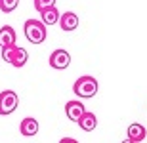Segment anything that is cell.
Here are the masks:
<instances>
[{
	"mask_svg": "<svg viewBox=\"0 0 147 143\" xmlns=\"http://www.w3.org/2000/svg\"><path fill=\"white\" fill-rule=\"evenodd\" d=\"M98 90H99L98 80H96L94 77H90V75H84V77L76 78V82L73 84V92L82 99L94 97V95L98 94Z\"/></svg>",
	"mask_w": 147,
	"mask_h": 143,
	"instance_id": "cell-1",
	"label": "cell"
},
{
	"mask_svg": "<svg viewBox=\"0 0 147 143\" xmlns=\"http://www.w3.org/2000/svg\"><path fill=\"white\" fill-rule=\"evenodd\" d=\"M23 33H25V38L31 42V44H42L46 40V25L38 19H27L25 25H23Z\"/></svg>",
	"mask_w": 147,
	"mask_h": 143,
	"instance_id": "cell-2",
	"label": "cell"
},
{
	"mask_svg": "<svg viewBox=\"0 0 147 143\" xmlns=\"http://www.w3.org/2000/svg\"><path fill=\"white\" fill-rule=\"evenodd\" d=\"M2 59L10 65L17 67V69H21V67H25V63L29 59V52L25 48H19L17 44L6 46V48H2Z\"/></svg>",
	"mask_w": 147,
	"mask_h": 143,
	"instance_id": "cell-3",
	"label": "cell"
},
{
	"mask_svg": "<svg viewBox=\"0 0 147 143\" xmlns=\"http://www.w3.org/2000/svg\"><path fill=\"white\" fill-rule=\"evenodd\" d=\"M19 105V97L13 90H4L0 92V115L6 116V115H11L13 111L17 109Z\"/></svg>",
	"mask_w": 147,
	"mask_h": 143,
	"instance_id": "cell-4",
	"label": "cell"
},
{
	"mask_svg": "<svg viewBox=\"0 0 147 143\" xmlns=\"http://www.w3.org/2000/svg\"><path fill=\"white\" fill-rule=\"evenodd\" d=\"M50 67H54V69H57V71H61V69H67L69 67V63H71V55H69V52L67 50H54L52 54H50Z\"/></svg>",
	"mask_w": 147,
	"mask_h": 143,
	"instance_id": "cell-5",
	"label": "cell"
},
{
	"mask_svg": "<svg viewBox=\"0 0 147 143\" xmlns=\"http://www.w3.org/2000/svg\"><path fill=\"white\" fill-rule=\"evenodd\" d=\"M84 113H86V107H84V103H80V101H69V103L65 105V115H67V118L73 120V122H78Z\"/></svg>",
	"mask_w": 147,
	"mask_h": 143,
	"instance_id": "cell-6",
	"label": "cell"
},
{
	"mask_svg": "<svg viewBox=\"0 0 147 143\" xmlns=\"http://www.w3.org/2000/svg\"><path fill=\"white\" fill-rule=\"evenodd\" d=\"M59 27L65 31V33H71L78 27V15L75 11H63L59 15Z\"/></svg>",
	"mask_w": 147,
	"mask_h": 143,
	"instance_id": "cell-7",
	"label": "cell"
},
{
	"mask_svg": "<svg viewBox=\"0 0 147 143\" xmlns=\"http://www.w3.org/2000/svg\"><path fill=\"white\" fill-rule=\"evenodd\" d=\"M126 138L130 139V141H134V143L143 141V139L147 138V130H145V126H143V124H140V122H132L130 126H128Z\"/></svg>",
	"mask_w": 147,
	"mask_h": 143,
	"instance_id": "cell-8",
	"label": "cell"
},
{
	"mask_svg": "<svg viewBox=\"0 0 147 143\" xmlns=\"http://www.w3.org/2000/svg\"><path fill=\"white\" fill-rule=\"evenodd\" d=\"M19 132H21L25 138H33V136H36V134H38V122H36V118H31V116L23 118L21 124H19Z\"/></svg>",
	"mask_w": 147,
	"mask_h": 143,
	"instance_id": "cell-9",
	"label": "cell"
},
{
	"mask_svg": "<svg viewBox=\"0 0 147 143\" xmlns=\"http://www.w3.org/2000/svg\"><path fill=\"white\" fill-rule=\"evenodd\" d=\"M59 11H57V8L55 6H52V8H46V10L40 11V21L46 25V27H52V25H55V23H59Z\"/></svg>",
	"mask_w": 147,
	"mask_h": 143,
	"instance_id": "cell-10",
	"label": "cell"
},
{
	"mask_svg": "<svg viewBox=\"0 0 147 143\" xmlns=\"http://www.w3.org/2000/svg\"><path fill=\"white\" fill-rule=\"evenodd\" d=\"M76 124H78L80 130H84V132H92V130H96V126H98V118H96L94 113L86 111V113L80 116V120L76 122Z\"/></svg>",
	"mask_w": 147,
	"mask_h": 143,
	"instance_id": "cell-11",
	"label": "cell"
},
{
	"mask_svg": "<svg viewBox=\"0 0 147 143\" xmlns=\"http://www.w3.org/2000/svg\"><path fill=\"white\" fill-rule=\"evenodd\" d=\"M0 46L6 48V46H16V31L10 27V25H4L0 29Z\"/></svg>",
	"mask_w": 147,
	"mask_h": 143,
	"instance_id": "cell-12",
	"label": "cell"
},
{
	"mask_svg": "<svg viewBox=\"0 0 147 143\" xmlns=\"http://www.w3.org/2000/svg\"><path fill=\"white\" fill-rule=\"evenodd\" d=\"M19 6V0H0V10L4 13H11Z\"/></svg>",
	"mask_w": 147,
	"mask_h": 143,
	"instance_id": "cell-13",
	"label": "cell"
},
{
	"mask_svg": "<svg viewBox=\"0 0 147 143\" xmlns=\"http://www.w3.org/2000/svg\"><path fill=\"white\" fill-rule=\"evenodd\" d=\"M52 6H55V0H34V8L38 11L46 10V8H52Z\"/></svg>",
	"mask_w": 147,
	"mask_h": 143,
	"instance_id": "cell-14",
	"label": "cell"
},
{
	"mask_svg": "<svg viewBox=\"0 0 147 143\" xmlns=\"http://www.w3.org/2000/svg\"><path fill=\"white\" fill-rule=\"evenodd\" d=\"M59 143H78V141L73 138H63V139H59Z\"/></svg>",
	"mask_w": 147,
	"mask_h": 143,
	"instance_id": "cell-15",
	"label": "cell"
},
{
	"mask_svg": "<svg viewBox=\"0 0 147 143\" xmlns=\"http://www.w3.org/2000/svg\"><path fill=\"white\" fill-rule=\"evenodd\" d=\"M122 143H134V141H130V139L126 138V139H124V141H122Z\"/></svg>",
	"mask_w": 147,
	"mask_h": 143,
	"instance_id": "cell-16",
	"label": "cell"
}]
</instances>
